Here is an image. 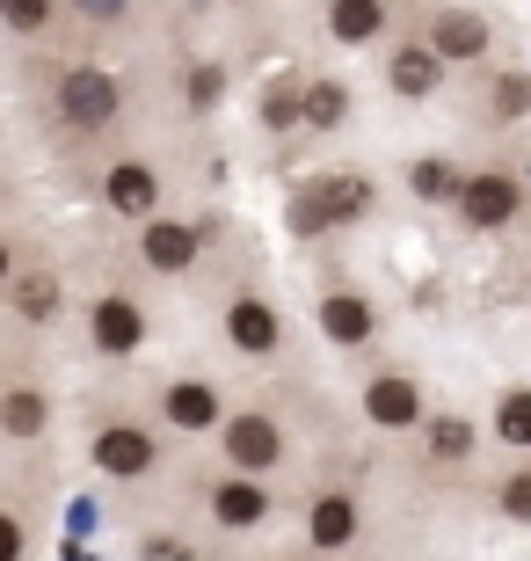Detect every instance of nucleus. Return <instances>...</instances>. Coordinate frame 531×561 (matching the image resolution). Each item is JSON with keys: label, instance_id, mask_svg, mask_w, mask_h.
Instances as JSON below:
<instances>
[{"label": "nucleus", "instance_id": "1", "mask_svg": "<svg viewBox=\"0 0 531 561\" xmlns=\"http://www.w3.org/2000/svg\"><path fill=\"white\" fill-rule=\"evenodd\" d=\"M44 117H51V131L73 146H103L124 131V117H131V88H124V73H109V66L95 59H66L59 73H51V88H44Z\"/></svg>", "mask_w": 531, "mask_h": 561}, {"label": "nucleus", "instance_id": "2", "mask_svg": "<svg viewBox=\"0 0 531 561\" xmlns=\"http://www.w3.org/2000/svg\"><path fill=\"white\" fill-rule=\"evenodd\" d=\"M88 467L109 481V489H153L168 474V431L139 409H103L88 423Z\"/></svg>", "mask_w": 531, "mask_h": 561}, {"label": "nucleus", "instance_id": "3", "mask_svg": "<svg viewBox=\"0 0 531 561\" xmlns=\"http://www.w3.org/2000/svg\"><path fill=\"white\" fill-rule=\"evenodd\" d=\"M211 241H219V227L211 219H189V211H146V219H131V255L161 285H183V277L205 271Z\"/></svg>", "mask_w": 531, "mask_h": 561}, {"label": "nucleus", "instance_id": "4", "mask_svg": "<svg viewBox=\"0 0 531 561\" xmlns=\"http://www.w3.org/2000/svg\"><path fill=\"white\" fill-rule=\"evenodd\" d=\"M211 445H219V467H241V474H269L277 481L291 467V423L277 416L269 401H226Z\"/></svg>", "mask_w": 531, "mask_h": 561}, {"label": "nucleus", "instance_id": "5", "mask_svg": "<svg viewBox=\"0 0 531 561\" xmlns=\"http://www.w3.org/2000/svg\"><path fill=\"white\" fill-rule=\"evenodd\" d=\"M219 343L241 357V365H277L285 343H291V321L263 285H233L219 299Z\"/></svg>", "mask_w": 531, "mask_h": 561}, {"label": "nucleus", "instance_id": "6", "mask_svg": "<svg viewBox=\"0 0 531 561\" xmlns=\"http://www.w3.org/2000/svg\"><path fill=\"white\" fill-rule=\"evenodd\" d=\"M146 343H153V313H146V291L131 285H103L88 299V357L95 365H139Z\"/></svg>", "mask_w": 531, "mask_h": 561}, {"label": "nucleus", "instance_id": "7", "mask_svg": "<svg viewBox=\"0 0 531 561\" xmlns=\"http://www.w3.org/2000/svg\"><path fill=\"white\" fill-rule=\"evenodd\" d=\"M313 329H321L335 351L365 357V351H379V335H386V307H379V291L357 285V277H321V291H313Z\"/></svg>", "mask_w": 531, "mask_h": 561}, {"label": "nucleus", "instance_id": "8", "mask_svg": "<svg viewBox=\"0 0 531 561\" xmlns=\"http://www.w3.org/2000/svg\"><path fill=\"white\" fill-rule=\"evenodd\" d=\"M205 525L219 540H255L277 525V489L269 474H241V467H219L205 481Z\"/></svg>", "mask_w": 531, "mask_h": 561}, {"label": "nucleus", "instance_id": "9", "mask_svg": "<svg viewBox=\"0 0 531 561\" xmlns=\"http://www.w3.org/2000/svg\"><path fill=\"white\" fill-rule=\"evenodd\" d=\"M451 211L466 233H510L524 219V175L503 161H481V168H459V190H451Z\"/></svg>", "mask_w": 531, "mask_h": 561}, {"label": "nucleus", "instance_id": "10", "mask_svg": "<svg viewBox=\"0 0 531 561\" xmlns=\"http://www.w3.org/2000/svg\"><path fill=\"white\" fill-rule=\"evenodd\" d=\"M226 416V387L211 373H168L161 387H153V423H161L168 437H211Z\"/></svg>", "mask_w": 531, "mask_h": 561}, {"label": "nucleus", "instance_id": "11", "mask_svg": "<svg viewBox=\"0 0 531 561\" xmlns=\"http://www.w3.org/2000/svg\"><path fill=\"white\" fill-rule=\"evenodd\" d=\"M95 190H103V211L109 219H146V211H161L168 205V168H161V153H109L103 161V175H95Z\"/></svg>", "mask_w": 531, "mask_h": 561}, {"label": "nucleus", "instance_id": "12", "mask_svg": "<svg viewBox=\"0 0 531 561\" xmlns=\"http://www.w3.org/2000/svg\"><path fill=\"white\" fill-rule=\"evenodd\" d=\"M365 489H349V481H321L307 496V525H299V540L313 554H349V547H365Z\"/></svg>", "mask_w": 531, "mask_h": 561}, {"label": "nucleus", "instance_id": "13", "mask_svg": "<svg viewBox=\"0 0 531 561\" xmlns=\"http://www.w3.org/2000/svg\"><path fill=\"white\" fill-rule=\"evenodd\" d=\"M357 416H365L371 431H386V437L423 431L429 394H423V379H415V373H401V365H379V373H365V387H357Z\"/></svg>", "mask_w": 531, "mask_h": 561}, {"label": "nucleus", "instance_id": "14", "mask_svg": "<svg viewBox=\"0 0 531 561\" xmlns=\"http://www.w3.org/2000/svg\"><path fill=\"white\" fill-rule=\"evenodd\" d=\"M445 81H451V66L429 51L423 30H408V37L393 30V37H386V95H393V103H437Z\"/></svg>", "mask_w": 531, "mask_h": 561}, {"label": "nucleus", "instance_id": "15", "mask_svg": "<svg viewBox=\"0 0 531 561\" xmlns=\"http://www.w3.org/2000/svg\"><path fill=\"white\" fill-rule=\"evenodd\" d=\"M401 22V0H321V37L335 51H379Z\"/></svg>", "mask_w": 531, "mask_h": 561}, {"label": "nucleus", "instance_id": "16", "mask_svg": "<svg viewBox=\"0 0 531 561\" xmlns=\"http://www.w3.org/2000/svg\"><path fill=\"white\" fill-rule=\"evenodd\" d=\"M313 211H321V227H365L371 211H379V175H365V168H321L307 183Z\"/></svg>", "mask_w": 531, "mask_h": 561}, {"label": "nucleus", "instance_id": "17", "mask_svg": "<svg viewBox=\"0 0 531 561\" xmlns=\"http://www.w3.org/2000/svg\"><path fill=\"white\" fill-rule=\"evenodd\" d=\"M423 37H429V51H437V59L459 73V66H488V51H495V22L481 15V8H459V0H451V8H437V15H429Z\"/></svg>", "mask_w": 531, "mask_h": 561}, {"label": "nucleus", "instance_id": "18", "mask_svg": "<svg viewBox=\"0 0 531 561\" xmlns=\"http://www.w3.org/2000/svg\"><path fill=\"white\" fill-rule=\"evenodd\" d=\"M59 423V401L37 379H0V445H44Z\"/></svg>", "mask_w": 531, "mask_h": 561}, {"label": "nucleus", "instance_id": "19", "mask_svg": "<svg viewBox=\"0 0 531 561\" xmlns=\"http://www.w3.org/2000/svg\"><path fill=\"white\" fill-rule=\"evenodd\" d=\"M0 299H8V313H15V329H51L66 313V277L44 271V263H30V271H8V285H0Z\"/></svg>", "mask_w": 531, "mask_h": 561}, {"label": "nucleus", "instance_id": "20", "mask_svg": "<svg viewBox=\"0 0 531 561\" xmlns=\"http://www.w3.org/2000/svg\"><path fill=\"white\" fill-rule=\"evenodd\" d=\"M357 117V88L343 81V73H299V131H313V139H335V131Z\"/></svg>", "mask_w": 531, "mask_h": 561}, {"label": "nucleus", "instance_id": "21", "mask_svg": "<svg viewBox=\"0 0 531 561\" xmlns=\"http://www.w3.org/2000/svg\"><path fill=\"white\" fill-rule=\"evenodd\" d=\"M219 103H226V59H211V51L175 59V110H183L189 125L219 117Z\"/></svg>", "mask_w": 531, "mask_h": 561}, {"label": "nucleus", "instance_id": "22", "mask_svg": "<svg viewBox=\"0 0 531 561\" xmlns=\"http://www.w3.org/2000/svg\"><path fill=\"white\" fill-rule=\"evenodd\" d=\"M401 190H408L423 211L451 205V190H459V161H451V153H415V161L401 168Z\"/></svg>", "mask_w": 531, "mask_h": 561}, {"label": "nucleus", "instance_id": "23", "mask_svg": "<svg viewBox=\"0 0 531 561\" xmlns=\"http://www.w3.org/2000/svg\"><path fill=\"white\" fill-rule=\"evenodd\" d=\"M59 15H73L95 37H117V30H139L153 15V0H59Z\"/></svg>", "mask_w": 531, "mask_h": 561}, {"label": "nucleus", "instance_id": "24", "mask_svg": "<svg viewBox=\"0 0 531 561\" xmlns=\"http://www.w3.org/2000/svg\"><path fill=\"white\" fill-rule=\"evenodd\" d=\"M488 431H495V445H510V453H531V387H503V394H495Z\"/></svg>", "mask_w": 531, "mask_h": 561}, {"label": "nucleus", "instance_id": "25", "mask_svg": "<svg viewBox=\"0 0 531 561\" xmlns=\"http://www.w3.org/2000/svg\"><path fill=\"white\" fill-rule=\"evenodd\" d=\"M488 511H495L503 525H517V533L531 525V453H524V467H503V474H495Z\"/></svg>", "mask_w": 531, "mask_h": 561}, {"label": "nucleus", "instance_id": "26", "mask_svg": "<svg viewBox=\"0 0 531 561\" xmlns=\"http://www.w3.org/2000/svg\"><path fill=\"white\" fill-rule=\"evenodd\" d=\"M59 22V0H0V30L8 37H44Z\"/></svg>", "mask_w": 531, "mask_h": 561}, {"label": "nucleus", "instance_id": "27", "mask_svg": "<svg viewBox=\"0 0 531 561\" xmlns=\"http://www.w3.org/2000/svg\"><path fill=\"white\" fill-rule=\"evenodd\" d=\"M263 131H269V139L299 131V73H291V81H277V88L263 95Z\"/></svg>", "mask_w": 531, "mask_h": 561}, {"label": "nucleus", "instance_id": "28", "mask_svg": "<svg viewBox=\"0 0 531 561\" xmlns=\"http://www.w3.org/2000/svg\"><path fill=\"white\" fill-rule=\"evenodd\" d=\"M524 110H531V81L524 73H503V81H495V117L488 125H517Z\"/></svg>", "mask_w": 531, "mask_h": 561}, {"label": "nucleus", "instance_id": "29", "mask_svg": "<svg viewBox=\"0 0 531 561\" xmlns=\"http://www.w3.org/2000/svg\"><path fill=\"white\" fill-rule=\"evenodd\" d=\"M423 423H429V416H423ZM429 437H437V459H445V467H451V459H466V445H473V431H466V423H451V416L429 423Z\"/></svg>", "mask_w": 531, "mask_h": 561}, {"label": "nucleus", "instance_id": "30", "mask_svg": "<svg viewBox=\"0 0 531 561\" xmlns=\"http://www.w3.org/2000/svg\"><path fill=\"white\" fill-rule=\"evenodd\" d=\"M15 554H30V518L0 503V561H15Z\"/></svg>", "mask_w": 531, "mask_h": 561}, {"label": "nucleus", "instance_id": "31", "mask_svg": "<svg viewBox=\"0 0 531 561\" xmlns=\"http://www.w3.org/2000/svg\"><path fill=\"white\" fill-rule=\"evenodd\" d=\"M8 271H15V241L0 233V285H8Z\"/></svg>", "mask_w": 531, "mask_h": 561}]
</instances>
